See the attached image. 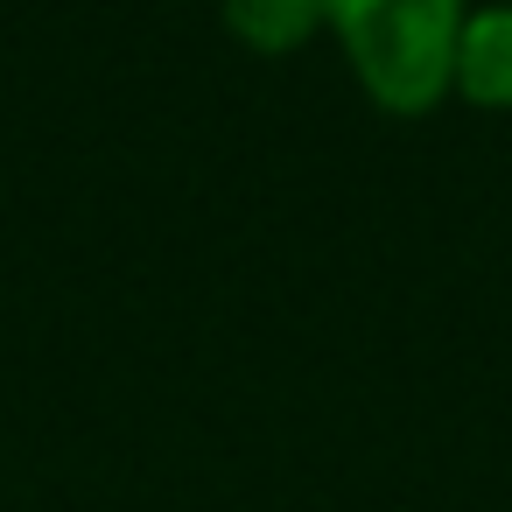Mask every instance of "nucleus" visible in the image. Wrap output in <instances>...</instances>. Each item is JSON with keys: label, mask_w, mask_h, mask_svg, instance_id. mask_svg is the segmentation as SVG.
<instances>
[{"label": "nucleus", "mask_w": 512, "mask_h": 512, "mask_svg": "<svg viewBox=\"0 0 512 512\" xmlns=\"http://www.w3.org/2000/svg\"><path fill=\"white\" fill-rule=\"evenodd\" d=\"M323 22L386 113H428L456 85L463 0H323Z\"/></svg>", "instance_id": "obj_1"}, {"label": "nucleus", "mask_w": 512, "mask_h": 512, "mask_svg": "<svg viewBox=\"0 0 512 512\" xmlns=\"http://www.w3.org/2000/svg\"><path fill=\"white\" fill-rule=\"evenodd\" d=\"M456 92L470 106H512V8L470 15L456 43Z\"/></svg>", "instance_id": "obj_2"}, {"label": "nucleus", "mask_w": 512, "mask_h": 512, "mask_svg": "<svg viewBox=\"0 0 512 512\" xmlns=\"http://www.w3.org/2000/svg\"><path fill=\"white\" fill-rule=\"evenodd\" d=\"M225 22L239 43L281 57V50L309 43V29L323 22V0H225Z\"/></svg>", "instance_id": "obj_3"}]
</instances>
